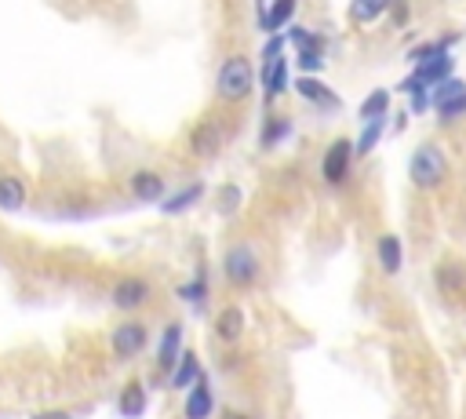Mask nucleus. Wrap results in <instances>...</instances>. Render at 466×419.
Here are the masks:
<instances>
[{
	"instance_id": "26",
	"label": "nucleus",
	"mask_w": 466,
	"mask_h": 419,
	"mask_svg": "<svg viewBox=\"0 0 466 419\" xmlns=\"http://www.w3.org/2000/svg\"><path fill=\"white\" fill-rule=\"evenodd\" d=\"M288 132H292V121H288V117H281V121H269V125H266V132H262V146H266V149H274L277 142H285V135H288Z\"/></svg>"
},
{
	"instance_id": "17",
	"label": "nucleus",
	"mask_w": 466,
	"mask_h": 419,
	"mask_svg": "<svg viewBox=\"0 0 466 419\" xmlns=\"http://www.w3.org/2000/svg\"><path fill=\"white\" fill-rule=\"evenodd\" d=\"M401 262H405V248H401V238L398 234H382L379 238V266H382V274H398L401 270Z\"/></svg>"
},
{
	"instance_id": "4",
	"label": "nucleus",
	"mask_w": 466,
	"mask_h": 419,
	"mask_svg": "<svg viewBox=\"0 0 466 419\" xmlns=\"http://www.w3.org/2000/svg\"><path fill=\"white\" fill-rule=\"evenodd\" d=\"M354 142L350 139H335L328 149H325V157H321V179L328 186H342L350 179V165H354Z\"/></svg>"
},
{
	"instance_id": "2",
	"label": "nucleus",
	"mask_w": 466,
	"mask_h": 419,
	"mask_svg": "<svg viewBox=\"0 0 466 419\" xmlns=\"http://www.w3.org/2000/svg\"><path fill=\"white\" fill-rule=\"evenodd\" d=\"M408 179L415 189H426V194H434L438 186H445L448 179V157L438 142H419L408 157Z\"/></svg>"
},
{
	"instance_id": "22",
	"label": "nucleus",
	"mask_w": 466,
	"mask_h": 419,
	"mask_svg": "<svg viewBox=\"0 0 466 419\" xmlns=\"http://www.w3.org/2000/svg\"><path fill=\"white\" fill-rule=\"evenodd\" d=\"M382 132H386V121H365V128H361V135H358V142H354V154H358V157H368L372 149L379 146Z\"/></svg>"
},
{
	"instance_id": "13",
	"label": "nucleus",
	"mask_w": 466,
	"mask_h": 419,
	"mask_svg": "<svg viewBox=\"0 0 466 419\" xmlns=\"http://www.w3.org/2000/svg\"><path fill=\"white\" fill-rule=\"evenodd\" d=\"M295 12H299V0H269V4H266V12L259 15L262 22V29H269V33H281L292 19H295Z\"/></svg>"
},
{
	"instance_id": "21",
	"label": "nucleus",
	"mask_w": 466,
	"mask_h": 419,
	"mask_svg": "<svg viewBox=\"0 0 466 419\" xmlns=\"http://www.w3.org/2000/svg\"><path fill=\"white\" fill-rule=\"evenodd\" d=\"M197 379H201V361H197V354H182L179 358V365H175V372H172V387H189V383H197Z\"/></svg>"
},
{
	"instance_id": "20",
	"label": "nucleus",
	"mask_w": 466,
	"mask_h": 419,
	"mask_svg": "<svg viewBox=\"0 0 466 419\" xmlns=\"http://www.w3.org/2000/svg\"><path fill=\"white\" fill-rule=\"evenodd\" d=\"M361 125L365 121H386V113H390V92H386V88H375L365 102H361Z\"/></svg>"
},
{
	"instance_id": "31",
	"label": "nucleus",
	"mask_w": 466,
	"mask_h": 419,
	"mask_svg": "<svg viewBox=\"0 0 466 419\" xmlns=\"http://www.w3.org/2000/svg\"><path fill=\"white\" fill-rule=\"evenodd\" d=\"M222 419H248V415H241V412H226Z\"/></svg>"
},
{
	"instance_id": "3",
	"label": "nucleus",
	"mask_w": 466,
	"mask_h": 419,
	"mask_svg": "<svg viewBox=\"0 0 466 419\" xmlns=\"http://www.w3.org/2000/svg\"><path fill=\"white\" fill-rule=\"evenodd\" d=\"M222 270H226V281L233 288H252L259 281V270H262V266H259V252L248 241L233 245L226 252V259H222Z\"/></svg>"
},
{
	"instance_id": "29",
	"label": "nucleus",
	"mask_w": 466,
	"mask_h": 419,
	"mask_svg": "<svg viewBox=\"0 0 466 419\" xmlns=\"http://www.w3.org/2000/svg\"><path fill=\"white\" fill-rule=\"evenodd\" d=\"M390 15H394L398 26H408V0H394V4H390Z\"/></svg>"
},
{
	"instance_id": "16",
	"label": "nucleus",
	"mask_w": 466,
	"mask_h": 419,
	"mask_svg": "<svg viewBox=\"0 0 466 419\" xmlns=\"http://www.w3.org/2000/svg\"><path fill=\"white\" fill-rule=\"evenodd\" d=\"M26 182L19 175H0V212H19L26 208Z\"/></svg>"
},
{
	"instance_id": "8",
	"label": "nucleus",
	"mask_w": 466,
	"mask_h": 419,
	"mask_svg": "<svg viewBox=\"0 0 466 419\" xmlns=\"http://www.w3.org/2000/svg\"><path fill=\"white\" fill-rule=\"evenodd\" d=\"M295 92H299V99H306L309 106H314V109H339L342 106V99L325 85V81H317L314 77V73H302V77L295 81Z\"/></svg>"
},
{
	"instance_id": "28",
	"label": "nucleus",
	"mask_w": 466,
	"mask_h": 419,
	"mask_svg": "<svg viewBox=\"0 0 466 419\" xmlns=\"http://www.w3.org/2000/svg\"><path fill=\"white\" fill-rule=\"evenodd\" d=\"M299 69L302 73H314V77H317V73L325 69V55H299Z\"/></svg>"
},
{
	"instance_id": "25",
	"label": "nucleus",
	"mask_w": 466,
	"mask_h": 419,
	"mask_svg": "<svg viewBox=\"0 0 466 419\" xmlns=\"http://www.w3.org/2000/svg\"><path fill=\"white\" fill-rule=\"evenodd\" d=\"M434 109H438L441 125H452V121L466 117V92H462V95H455V99H448V102H438Z\"/></svg>"
},
{
	"instance_id": "27",
	"label": "nucleus",
	"mask_w": 466,
	"mask_h": 419,
	"mask_svg": "<svg viewBox=\"0 0 466 419\" xmlns=\"http://www.w3.org/2000/svg\"><path fill=\"white\" fill-rule=\"evenodd\" d=\"M462 92H466V81H459V77H448V81H441L438 88H430L434 106H438V102H448V99H455V95H462Z\"/></svg>"
},
{
	"instance_id": "23",
	"label": "nucleus",
	"mask_w": 466,
	"mask_h": 419,
	"mask_svg": "<svg viewBox=\"0 0 466 419\" xmlns=\"http://www.w3.org/2000/svg\"><path fill=\"white\" fill-rule=\"evenodd\" d=\"M205 194V186L201 182H193V186H186V189H179V194L172 197V201H161V212H168V215H175V212H182V208H189L193 201H197Z\"/></svg>"
},
{
	"instance_id": "24",
	"label": "nucleus",
	"mask_w": 466,
	"mask_h": 419,
	"mask_svg": "<svg viewBox=\"0 0 466 419\" xmlns=\"http://www.w3.org/2000/svg\"><path fill=\"white\" fill-rule=\"evenodd\" d=\"M142 408H146L142 383H128L125 394H121V412H125V415H142Z\"/></svg>"
},
{
	"instance_id": "18",
	"label": "nucleus",
	"mask_w": 466,
	"mask_h": 419,
	"mask_svg": "<svg viewBox=\"0 0 466 419\" xmlns=\"http://www.w3.org/2000/svg\"><path fill=\"white\" fill-rule=\"evenodd\" d=\"M179 358H182V325H168L165 339H161V351H157V361H161V368H175Z\"/></svg>"
},
{
	"instance_id": "12",
	"label": "nucleus",
	"mask_w": 466,
	"mask_h": 419,
	"mask_svg": "<svg viewBox=\"0 0 466 419\" xmlns=\"http://www.w3.org/2000/svg\"><path fill=\"white\" fill-rule=\"evenodd\" d=\"M390 4H394V0H350L346 19L354 26H375L386 12H390Z\"/></svg>"
},
{
	"instance_id": "15",
	"label": "nucleus",
	"mask_w": 466,
	"mask_h": 419,
	"mask_svg": "<svg viewBox=\"0 0 466 419\" xmlns=\"http://www.w3.org/2000/svg\"><path fill=\"white\" fill-rule=\"evenodd\" d=\"M262 88H266V99H277L285 88H288V59L277 55V59H266V69H262Z\"/></svg>"
},
{
	"instance_id": "14",
	"label": "nucleus",
	"mask_w": 466,
	"mask_h": 419,
	"mask_svg": "<svg viewBox=\"0 0 466 419\" xmlns=\"http://www.w3.org/2000/svg\"><path fill=\"white\" fill-rule=\"evenodd\" d=\"M215 335L222 342H241L245 335V310L241 307H222L215 318Z\"/></svg>"
},
{
	"instance_id": "10",
	"label": "nucleus",
	"mask_w": 466,
	"mask_h": 419,
	"mask_svg": "<svg viewBox=\"0 0 466 419\" xmlns=\"http://www.w3.org/2000/svg\"><path fill=\"white\" fill-rule=\"evenodd\" d=\"M132 197H139V201H165V197H168V186H165L161 172L139 168V172L132 175Z\"/></svg>"
},
{
	"instance_id": "30",
	"label": "nucleus",
	"mask_w": 466,
	"mask_h": 419,
	"mask_svg": "<svg viewBox=\"0 0 466 419\" xmlns=\"http://www.w3.org/2000/svg\"><path fill=\"white\" fill-rule=\"evenodd\" d=\"M33 419H73L69 412H41V415H33Z\"/></svg>"
},
{
	"instance_id": "7",
	"label": "nucleus",
	"mask_w": 466,
	"mask_h": 419,
	"mask_svg": "<svg viewBox=\"0 0 466 419\" xmlns=\"http://www.w3.org/2000/svg\"><path fill=\"white\" fill-rule=\"evenodd\" d=\"M452 69H455L452 52H438V55H430V59L415 62L412 81H415V85H422V88H438L441 81H448V77H452Z\"/></svg>"
},
{
	"instance_id": "6",
	"label": "nucleus",
	"mask_w": 466,
	"mask_h": 419,
	"mask_svg": "<svg viewBox=\"0 0 466 419\" xmlns=\"http://www.w3.org/2000/svg\"><path fill=\"white\" fill-rule=\"evenodd\" d=\"M146 325L142 321H125V325H116L113 328V335H109V347H113V354L116 358H135V354H142L146 351Z\"/></svg>"
},
{
	"instance_id": "9",
	"label": "nucleus",
	"mask_w": 466,
	"mask_h": 419,
	"mask_svg": "<svg viewBox=\"0 0 466 419\" xmlns=\"http://www.w3.org/2000/svg\"><path fill=\"white\" fill-rule=\"evenodd\" d=\"M146 299H149V285L142 278H121V281L113 285V307L125 310V314L139 310Z\"/></svg>"
},
{
	"instance_id": "11",
	"label": "nucleus",
	"mask_w": 466,
	"mask_h": 419,
	"mask_svg": "<svg viewBox=\"0 0 466 419\" xmlns=\"http://www.w3.org/2000/svg\"><path fill=\"white\" fill-rule=\"evenodd\" d=\"M215 408V398H212V387H208V379L201 375L197 383H193V391L186 394V405H182V415L186 419H208Z\"/></svg>"
},
{
	"instance_id": "19",
	"label": "nucleus",
	"mask_w": 466,
	"mask_h": 419,
	"mask_svg": "<svg viewBox=\"0 0 466 419\" xmlns=\"http://www.w3.org/2000/svg\"><path fill=\"white\" fill-rule=\"evenodd\" d=\"M288 41L299 48V55H325V48H328V41L317 29H302V26L288 29Z\"/></svg>"
},
{
	"instance_id": "1",
	"label": "nucleus",
	"mask_w": 466,
	"mask_h": 419,
	"mask_svg": "<svg viewBox=\"0 0 466 419\" xmlns=\"http://www.w3.org/2000/svg\"><path fill=\"white\" fill-rule=\"evenodd\" d=\"M255 66L248 55H229L222 59L219 73H215V99L226 106H237L255 92Z\"/></svg>"
},
{
	"instance_id": "5",
	"label": "nucleus",
	"mask_w": 466,
	"mask_h": 419,
	"mask_svg": "<svg viewBox=\"0 0 466 419\" xmlns=\"http://www.w3.org/2000/svg\"><path fill=\"white\" fill-rule=\"evenodd\" d=\"M186 146H189V154L197 157V161H212L219 149L226 146V128L219 125V121H201V125H193L189 128V139H186Z\"/></svg>"
}]
</instances>
